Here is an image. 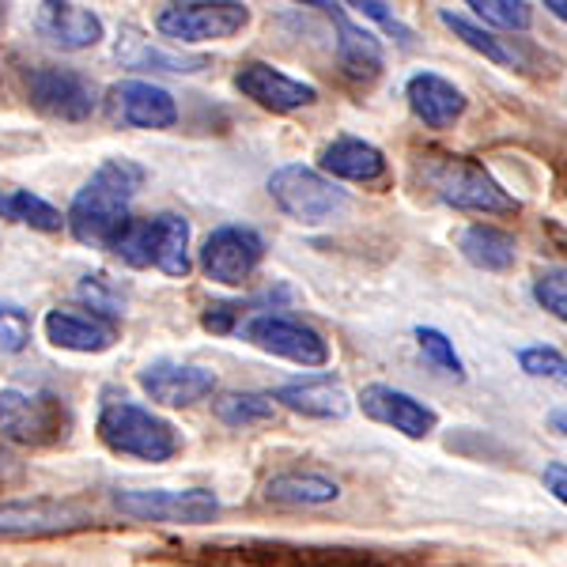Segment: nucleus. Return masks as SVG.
Instances as JSON below:
<instances>
[{"mask_svg":"<svg viewBox=\"0 0 567 567\" xmlns=\"http://www.w3.org/2000/svg\"><path fill=\"white\" fill-rule=\"evenodd\" d=\"M133 269H159L167 277H189V219L178 213H159L148 219H130L110 246Z\"/></svg>","mask_w":567,"mask_h":567,"instance_id":"obj_4","label":"nucleus"},{"mask_svg":"<svg viewBox=\"0 0 567 567\" xmlns=\"http://www.w3.org/2000/svg\"><path fill=\"white\" fill-rule=\"evenodd\" d=\"M110 117L133 130H171L178 122V103L167 87L148 80H122L106 95Z\"/></svg>","mask_w":567,"mask_h":567,"instance_id":"obj_13","label":"nucleus"},{"mask_svg":"<svg viewBox=\"0 0 567 567\" xmlns=\"http://www.w3.org/2000/svg\"><path fill=\"white\" fill-rule=\"evenodd\" d=\"M95 523L91 507L76 499H8L0 503V537H58Z\"/></svg>","mask_w":567,"mask_h":567,"instance_id":"obj_10","label":"nucleus"},{"mask_svg":"<svg viewBox=\"0 0 567 567\" xmlns=\"http://www.w3.org/2000/svg\"><path fill=\"white\" fill-rule=\"evenodd\" d=\"M473 16L499 31H526L534 23V4L526 0H470Z\"/></svg>","mask_w":567,"mask_h":567,"instance_id":"obj_29","label":"nucleus"},{"mask_svg":"<svg viewBox=\"0 0 567 567\" xmlns=\"http://www.w3.org/2000/svg\"><path fill=\"white\" fill-rule=\"evenodd\" d=\"M243 333L254 349L280 355V360H291V363H299V368H326L329 363L326 337L318 333V329H310L307 322H299V318L258 315L243 326Z\"/></svg>","mask_w":567,"mask_h":567,"instance_id":"obj_11","label":"nucleus"},{"mask_svg":"<svg viewBox=\"0 0 567 567\" xmlns=\"http://www.w3.org/2000/svg\"><path fill=\"white\" fill-rule=\"evenodd\" d=\"M31 344V315L20 303H4L0 299V352L16 355Z\"/></svg>","mask_w":567,"mask_h":567,"instance_id":"obj_33","label":"nucleus"},{"mask_svg":"<svg viewBox=\"0 0 567 567\" xmlns=\"http://www.w3.org/2000/svg\"><path fill=\"white\" fill-rule=\"evenodd\" d=\"M265 258V239L254 227H216L200 246V269L208 280L224 284V288H239L250 280Z\"/></svg>","mask_w":567,"mask_h":567,"instance_id":"obj_12","label":"nucleus"},{"mask_svg":"<svg viewBox=\"0 0 567 567\" xmlns=\"http://www.w3.org/2000/svg\"><path fill=\"white\" fill-rule=\"evenodd\" d=\"M34 27L42 31L45 42H53L65 53H80V50H91V45L103 42V20L84 4H58V0H45V4L34 8Z\"/></svg>","mask_w":567,"mask_h":567,"instance_id":"obj_19","label":"nucleus"},{"mask_svg":"<svg viewBox=\"0 0 567 567\" xmlns=\"http://www.w3.org/2000/svg\"><path fill=\"white\" fill-rule=\"evenodd\" d=\"M0 219H12V224L34 227V231H61L65 216L50 205L45 197L31 194V189H16V186H0Z\"/></svg>","mask_w":567,"mask_h":567,"instance_id":"obj_26","label":"nucleus"},{"mask_svg":"<svg viewBox=\"0 0 567 567\" xmlns=\"http://www.w3.org/2000/svg\"><path fill=\"white\" fill-rule=\"evenodd\" d=\"M136 379H141V390L148 393L155 405H167V409H189L197 401L213 398L216 390V371L197 368V363H175V360H155Z\"/></svg>","mask_w":567,"mask_h":567,"instance_id":"obj_14","label":"nucleus"},{"mask_svg":"<svg viewBox=\"0 0 567 567\" xmlns=\"http://www.w3.org/2000/svg\"><path fill=\"white\" fill-rule=\"evenodd\" d=\"M405 99H409V110H413L427 130H451V125L465 114V106H470V99H465L462 87H454L446 76L427 72V69L416 72V76H409Z\"/></svg>","mask_w":567,"mask_h":567,"instance_id":"obj_21","label":"nucleus"},{"mask_svg":"<svg viewBox=\"0 0 567 567\" xmlns=\"http://www.w3.org/2000/svg\"><path fill=\"white\" fill-rule=\"evenodd\" d=\"M518 363L534 379L556 382V386L567 390V355L553 344H526V349H518Z\"/></svg>","mask_w":567,"mask_h":567,"instance_id":"obj_30","label":"nucleus"},{"mask_svg":"<svg viewBox=\"0 0 567 567\" xmlns=\"http://www.w3.org/2000/svg\"><path fill=\"white\" fill-rule=\"evenodd\" d=\"M117 61L130 69H155V72H200L208 65L205 58H186V53H163L159 45L141 39L136 31H125V39H117Z\"/></svg>","mask_w":567,"mask_h":567,"instance_id":"obj_25","label":"nucleus"},{"mask_svg":"<svg viewBox=\"0 0 567 567\" xmlns=\"http://www.w3.org/2000/svg\"><path fill=\"white\" fill-rule=\"evenodd\" d=\"M72 413L58 393L0 390V435L20 446H58L69 439Z\"/></svg>","mask_w":567,"mask_h":567,"instance_id":"obj_7","label":"nucleus"},{"mask_svg":"<svg viewBox=\"0 0 567 567\" xmlns=\"http://www.w3.org/2000/svg\"><path fill=\"white\" fill-rule=\"evenodd\" d=\"M542 484H545V492H548V496H553L556 503H564V507H567V465H564V462L545 465Z\"/></svg>","mask_w":567,"mask_h":567,"instance_id":"obj_36","label":"nucleus"},{"mask_svg":"<svg viewBox=\"0 0 567 567\" xmlns=\"http://www.w3.org/2000/svg\"><path fill=\"white\" fill-rule=\"evenodd\" d=\"M439 20H443V27H451L454 39H462L473 53H481L484 61H492V65H515V53L503 45V39H496L492 31H484L481 23L465 20L462 12H451V8H443Z\"/></svg>","mask_w":567,"mask_h":567,"instance_id":"obj_28","label":"nucleus"},{"mask_svg":"<svg viewBox=\"0 0 567 567\" xmlns=\"http://www.w3.org/2000/svg\"><path fill=\"white\" fill-rule=\"evenodd\" d=\"M269 197L284 216H291L303 227L329 224L349 208V194L333 178L318 175L303 163H288L269 175Z\"/></svg>","mask_w":567,"mask_h":567,"instance_id":"obj_5","label":"nucleus"},{"mask_svg":"<svg viewBox=\"0 0 567 567\" xmlns=\"http://www.w3.org/2000/svg\"><path fill=\"white\" fill-rule=\"evenodd\" d=\"M144 186V167L125 155H114L95 171L84 189L72 197V208L65 216L69 231L76 235V243L95 246V250H110L114 239L122 235V227L130 224V205Z\"/></svg>","mask_w":567,"mask_h":567,"instance_id":"obj_1","label":"nucleus"},{"mask_svg":"<svg viewBox=\"0 0 567 567\" xmlns=\"http://www.w3.org/2000/svg\"><path fill=\"white\" fill-rule=\"evenodd\" d=\"M235 87H239L246 99H254L258 106L272 110V114H291V110L318 103L315 84H303V80L265 65V61H246V65L235 72Z\"/></svg>","mask_w":567,"mask_h":567,"instance_id":"obj_16","label":"nucleus"},{"mask_svg":"<svg viewBox=\"0 0 567 567\" xmlns=\"http://www.w3.org/2000/svg\"><path fill=\"white\" fill-rule=\"evenodd\" d=\"M548 427L567 439V409H553V413H548Z\"/></svg>","mask_w":567,"mask_h":567,"instance_id":"obj_37","label":"nucleus"},{"mask_svg":"<svg viewBox=\"0 0 567 567\" xmlns=\"http://www.w3.org/2000/svg\"><path fill=\"white\" fill-rule=\"evenodd\" d=\"M318 163H322V171L329 178L363 182V186L386 178V171H390L386 155L374 148V144L360 141V136H337V141H329L322 155H318Z\"/></svg>","mask_w":567,"mask_h":567,"instance_id":"obj_22","label":"nucleus"},{"mask_svg":"<svg viewBox=\"0 0 567 567\" xmlns=\"http://www.w3.org/2000/svg\"><path fill=\"white\" fill-rule=\"evenodd\" d=\"M114 507L136 523L200 526L219 515V499L208 488H122L114 492Z\"/></svg>","mask_w":567,"mask_h":567,"instance_id":"obj_9","label":"nucleus"},{"mask_svg":"<svg viewBox=\"0 0 567 567\" xmlns=\"http://www.w3.org/2000/svg\"><path fill=\"white\" fill-rule=\"evenodd\" d=\"M534 299L537 307H545L556 322L567 326V269L564 265H553V269H542L534 277Z\"/></svg>","mask_w":567,"mask_h":567,"instance_id":"obj_31","label":"nucleus"},{"mask_svg":"<svg viewBox=\"0 0 567 567\" xmlns=\"http://www.w3.org/2000/svg\"><path fill=\"white\" fill-rule=\"evenodd\" d=\"M322 8V12L333 20V31H337V65H341L344 76L352 80V84H371V80L382 76V69H386V53H382V42L374 39L368 27L352 23L349 16H344L341 4H315Z\"/></svg>","mask_w":567,"mask_h":567,"instance_id":"obj_17","label":"nucleus"},{"mask_svg":"<svg viewBox=\"0 0 567 567\" xmlns=\"http://www.w3.org/2000/svg\"><path fill=\"white\" fill-rule=\"evenodd\" d=\"M355 12L360 16H368V20H379L382 27H386V31H393L401 39V45H413V31H409V27H401V20L398 16L390 12V4H379V0H368V4H352Z\"/></svg>","mask_w":567,"mask_h":567,"instance_id":"obj_34","label":"nucleus"},{"mask_svg":"<svg viewBox=\"0 0 567 567\" xmlns=\"http://www.w3.org/2000/svg\"><path fill=\"white\" fill-rule=\"evenodd\" d=\"M0 16H4V4H0Z\"/></svg>","mask_w":567,"mask_h":567,"instance_id":"obj_39","label":"nucleus"},{"mask_svg":"<svg viewBox=\"0 0 567 567\" xmlns=\"http://www.w3.org/2000/svg\"><path fill=\"white\" fill-rule=\"evenodd\" d=\"M45 341L53 349H65V352H106L114 349L117 341V326L110 322L106 315L99 310H69V307H58L45 315Z\"/></svg>","mask_w":567,"mask_h":567,"instance_id":"obj_18","label":"nucleus"},{"mask_svg":"<svg viewBox=\"0 0 567 567\" xmlns=\"http://www.w3.org/2000/svg\"><path fill=\"white\" fill-rule=\"evenodd\" d=\"M95 432L114 454L136 462H171L182 451L178 427L171 420L155 416L152 409L136 405L125 393L106 390L99 401V416H95Z\"/></svg>","mask_w":567,"mask_h":567,"instance_id":"obj_2","label":"nucleus"},{"mask_svg":"<svg viewBox=\"0 0 567 567\" xmlns=\"http://www.w3.org/2000/svg\"><path fill=\"white\" fill-rule=\"evenodd\" d=\"M250 27V8L239 0H186L155 12V31L178 45L224 42Z\"/></svg>","mask_w":567,"mask_h":567,"instance_id":"obj_6","label":"nucleus"},{"mask_svg":"<svg viewBox=\"0 0 567 567\" xmlns=\"http://www.w3.org/2000/svg\"><path fill=\"white\" fill-rule=\"evenodd\" d=\"M548 12H553L556 16V20H560V23H567V0H548Z\"/></svg>","mask_w":567,"mask_h":567,"instance_id":"obj_38","label":"nucleus"},{"mask_svg":"<svg viewBox=\"0 0 567 567\" xmlns=\"http://www.w3.org/2000/svg\"><path fill=\"white\" fill-rule=\"evenodd\" d=\"M420 182L427 186V194L462 213H481V216H515L518 200L499 186L481 163L465 159V155H443L427 152L420 155Z\"/></svg>","mask_w":567,"mask_h":567,"instance_id":"obj_3","label":"nucleus"},{"mask_svg":"<svg viewBox=\"0 0 567 567\" xmlns=\"http://www.w3.org/2000/svg\"><path fill=\"white\" fill-rule=\"evenodd\" d=\"M265 499L288 503V507H322V503L341 499V484L333 477H322V473L288 470L265 481Z\"/></svg>","mask_w":567,"mask_h":567,"instance_id":"obj_23","label":"nucleus"},{"mask_svg":"<svg viewBox=\"0 0 567 567\" xmlns=\"http://www.w3.org/2000/svg\"><path fill=\"white\" fill-rule=\"evenodd\" d=\"M239 310L243 307H235V303H213V307L205 310V318H200V326H205L208 333H231Z\"/></svg>","mask_w":567,"mask_h":567,"instance_id":"obj_35","label":"nucleus"},{"mask_svg":"<svg viewBox=\"0 0 567 567\" xmlns=\"http://www.w3.org/2000/svg\"><path fill=\"white\" fill-rule=\"evenodd\" d=\"M416 344H420V352H424L439 371L454 374V379H462V374H465L462 371V355L454 352V341L446 333H439V329H432V326H420L416 329Z\"/></svg>","mask_w":567,"mask_h":567,"instance_id":"obj_32","label":"nucleus"},{"mask_svg":"<svg viewBox=\"0 0 567 567\" xmlns=\"http://www.w3.org/2000/svg\"><path fill=\"white\" fill-rule=\"evenodd\" d=\"M213 413L219 424H227V427H250V424H261V420H272L277 401H272V393L235 390V393H219L213 401Z\"/></svg>","mask_w":567,"mask_h":567,"instance_id":"obj_27","label":"nucleus"},{"mask_svg":"<svg viewBox=\"0 0 567 567\" xmlns=\"http://www.w3.org/2000/svg\"><path fill=\"white\" fill-rule=\"evenodd\" d=\"M360 409L363 416H371L374 424H386L405 439H424L439 427V413L424 401H416L413 393L393 390L386 382H371L360 390Z\"/></svg>","mask_w":567,"mask_h":567,"instance_id":"obj_15","label":"nucleus"},{"mask_svg":"<svg viewBox=\"0 0 567 567\" xmlns=\"http://www.w3.org/2000/svg\"><path fill=\"white\" fill-rule=\"evenodd\" d=\"M272 401L310 420H344L352 409L349 390H344V382L337 379V374H310V379L284 382V386L272 393Z\"/></svg>","mask_w":567,"mask_h":567,"instance_id":"obj_20","label":"nucleus"},{"mask_svg":"<svg viewBox=\"0 0 567 567\" xmlns=\"http://www.w3.org/2000/svg\"><path fill=\"white\" fill-rule=\"evenodd\" d=\"M27 103L53 122H87L99 110V87L84 72L61 65H34L23 69Z\"/></svg>","mask_w":567,"mask_h":567,"instance_id":"obj_8","label":"nucleus"},{"mask_svg":"<svg viewBox=\"0 0 567 567\" xmlns=\"http://www.w3.org/2000/svg\"><path fill=\"white\" fill-rule=\"evenodd\" d=\"M458 250L470 265H477L484 272H503L511 269L518 258V243L515 235L499 231L492 224H473L458 235Z\"/></svg>","mask_w":567,"mask_h":567,"instance_id":"obj_24","label":"nucleus"}]
</instances>
